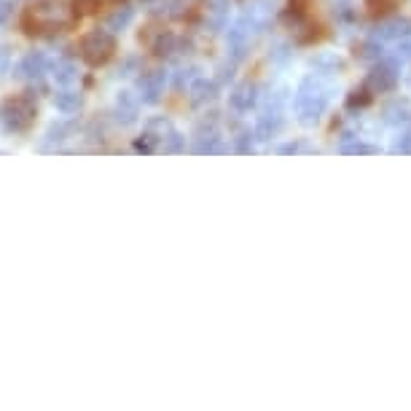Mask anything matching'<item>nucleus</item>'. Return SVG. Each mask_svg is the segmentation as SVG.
I'll return each mask as SVG.
<instances>
[{
  "mask_svg": "<svg viewBox=\"0 0 411 411\" xmlns=\"http://www.w3.org/2000/svg\"><path fill=\"white\" fill-rule=\"evenodd\" d=\"M35 113H38L35 99H32V95H27V92L14 95L5 102V108H3L5 124L14 129V132H27V129L35 124Z\"/></svg>",
  "mask_w": 411,
  "mask_h": 411,
  "instance_id": "2",
  "label": "nucleus"
},
{
  "mask_svg": "<svg viewBox=\"0 0 411 411\" xmlns=\"http://www.w3.org/2000/svg\"><path fill=\"white\" fill-rule=\"evenodd\" d=\"M54 105L60 110H75L81 105V97L75 95V92H60V95L54 97Z\"/></svg>",
  "mask_w": 411,
  "mask_h": 411,
  "instance_id": "6",
  "label": "nucleus"
},
{
  "mask_svg": "<svg viewBox=\"0 0 411 411\" xmlns=\"http://www.w3.org/2000/svg\"><path fill=\"white\" fill-rule=\"evenodd\" d=\"M73 25V14L62 0H40L32 3L30 8L22 14V27L30 35H46V32L62 30Z\"/></svg>",
  "mask_w": 411,
  "mask_h": 411,
  "instance_id": "1",
  "label": "nucleus"
},
{
  "mask_svg": "<svg viewBox=\"0 0 411 411\" xmlns=\"http://www.w3.org/2000/svg\"><path fill=\"white\" fill-rule=\"evenodd\" d=\"M8 14H11V5H8L5 0H0V22H5V19H8Z\"/></svg>",
  "mask_w": 411,
  "mask_h": 411,
  "instance_id": "8",
  "label": "nucleus"
},
{
  "mask_svg": "<svg viewBox=\"0 0 411 411\" xmlns=\"http://www.w3.org/2000/svg\"><path fill=\"white\" fill-rule=\"evenodd\" d=\"M46 67H49L46 57H43L40 51H30V54L22 57V62L16 64V75H19V78H30V81H35V78H40V75L46 73Z\"/></svg>",
  "mask_w": 411,
  "mask_h": 411,
  "instance_id": "4",
  "label": "nucleus"
},
{
  "mask_svg": "<svg viewBox=\"0 0 411 411\" xmlns=\"http://www.w3.org/2000/svg\"><path fill=\"white\" fill-rule=\"evenodd\" d=\"M81 57L89 64H105L113 54H116V40L113 35L105 30H92L89 35L81 38Z\"/></svg>",
  "mask_w": 411,
  "mask_h": 411,
  "instance_id": "3",
  "label": "nucleus"
},
{
  "mask_svg": "<svg viewBox=\"0 0 411 411\" xmlns=\"http://www.w3.org/2000/svg\"><path fill=\"white\" fill-rule=\"evenodd\" d=\"M54 78H57V84L70 86V84L78 78V73H75V67H73L70 62H57L54 64Z\"/></svg>",
  "mask_w": 411,
  "mask_h": 411,
  "instance_id": "5",
  "label": "nucleus"
},
{
  "mask_svg": "<svg viewBox=\"0 0 411 411\" xmlns=\"http://www.w3.org/2000/svg\"><path fill=\"white\" fill-rule=\"evenodd\" d=\"M366 3H368V8H371L374 14H377V11H379V14H384V11L395 8V3H398V0H366Z\"/></svg>",
  "mask_w": 411,
  "mask_h": 411,
  "instance_id": "7",
  "label": "nucleus"
}]
</instances>
